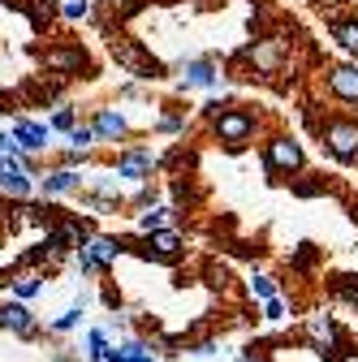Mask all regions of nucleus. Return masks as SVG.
<instances>
[{"label":"nucleus","mask_w":358,"mask_h":362,"mask_svg":"<svg viewBox=\"0 0 358 362\" xmlns=\"http://www.w3.org/2000/svg\"><path fill=\"white\" fill-rule=\"evenodd\" d=\"M212 129H216V143H225V147H242L250 134L259 129V117H255V112H246V108H225V112L212 121Z\"/></svg>","instance_id":"1"},{"label":"nucleus","mask_w":358,"mask_h":362,"mask_svg":"<svg viewBox=\"0 0 358 362\" xmlns=\"http://www.w3.org/2000/svg\"><path fill=\"white\" fill-rule=\"evenodd\" d=\"M324 143L337 160L354 164L358 160V121H328L324 125Z\"/></svg>","instance_id":"2"},{"label":"nucleus","mask_w":358,"mask_h":362,"mask_svg":"<svg viewBox=\"0 0 358 362\" xmlns=\"http://www.w3.org/2000/svg\"><path fill=\"white\" fill-rule=\"evenodd\" d=\"M263 160H267V168H272V173H298L306 156H302V143H294L289 134H277V139L267 143Z\"/></svg>","instance_id":"3"},{"label":"nucleus","mask_w":358,"mask_h":362,"mask_svg":"<svg viewBox=\"0 0 358 362\" xmlns=\"http://www.w3.org/2000/svg\"><path fill=\"white\" fill-rule=\"evenodd\" d=\"M78 250H82L86 259H91V267H96V272H104V267H112V263L121 259L125 242H117V238H86Z\"/></svg>","instance_id":"4"},{"label":"nucleus","mask_w":358,"mask_h":362,"mask_svg":"<svg viewBox=\"0 0 358 362\" xmlns=\"http://www.w3.org/2000/svg\"><path fill=\"white\" fill-rule=\"evenodd\" d=\"M306 337L316 341V349L320 354H341V332H337V324H333V315H316V320L306 324Z\"/></svg>","instance_id":"5"},{"label":"nucleus","mask_w":358,"mask_h":362,"mask_svg":"<svg viewBox=\"0 0 358 362\" xmlns=\"http://www.w3.org/2000/svg\"><path fill=\"white\" fill-rule=\"evenodd\" d=\"M112 57H117L129 74H139V78H160V74H164L151 57H143L139 48H134V43H112Z\"/></svg>","instance_id":"6"},{"label":"nucleus","mask_w":358,"mask_h":362,"mask_svg":"<svg viewBox=\"0 0 358 362\" xmlns=\"http://www.w3.org/2000/svg\"><path fill=\"white\" fill-rule=\"evenodd\" d=\"M151 164H156V156L147 147H134V151H125L117 160V177H125V181H147L151 177Z\"/></svg>","instance_id":"7"},{"label":"nucleus","mask_w":358,"mask_h":362,"mask_svg":"<svg viewBox=\"0 0 358 362\" xmlns=\"http://www.w3.org/2000/svg\"><path fill=\"white\" fill-rule=\"evenodd\" d=\"M48 125H39V121H13V147H22V151H43L48 147Z\"/></svg>","instance_id":"8"},{"label":"nucleus","mask_w":358,"mask_h":362,"mask_svg":"<svg viewBox=\"0 0 358 362\" xmlns=\"http://www.w3.org/2000/svg\"><path fill=\"white\" fill-rule=\"evenodd\" d=\"M0 332H18V337H35V320L26 302H5L0 306Z\"/></svg>","instance_id":"9"},{"label":"nucleus","mask_w":358,"mask_h":362,"mask_svg":"<svg viewBox=\"0 0 358 362\" xmlns=\"http://www.w3.org/2000/svg\"><path fill=\"white\" fill-rule=\"evenodd\" d=\"M328 90L345 104H358V65H337L328 69Z\"/></svg>","instance_id":"10"},{"label":"nucleus","mask_w":358,"mask_h":362,"mask_svg":"<svg viewBox=\"0 0 358 362\" xmlns=\"http://www.w3.org/2000/svg\"><path fill=\"white\" fill-rule=\"evenodd\" d=\"M182 250H186V238H182V233H173V229L147 238V255H156V259H177Z\"/></svg>","instance_id":"11"},{"label":"nucleus","mask_w":358,"mask_h":362,"mask_svg":"<svg viewBox=\"0 0 358 362\" xmlns=\"http://www.w3.org/2000/svg\"><path fill=\"white\" fill-rule=\"evenodd\" d=\"M91 129H96V139H112V143H117V139H125V129H129V125H125V117H121L117 108H100Z\"/></svg>","instance_id":"12"},{"label":"nucleus","mask_w":358,"mask_h":362,"mask_svg":"<svg viewBox=\"0 0 358 362\" xmlns=\"http://www.w3.org/2000/svg\"><path fill=\"white\" fill-rule=\"evenodd\" d=\"M43 65L57 69V74H74V69L86 65V52H82V48H52L48 57H43Z\"/></svg>","instance_id":"13"},{"label":"nucleus","mask_w":358,"mask_h":362,"mask_svg":"<svg viewBox=\"0 0 358 362\" xmlns=\"http://www.w3.org/2000/svg\"><path fill=\"white\" fill-rule=\"evenodd\" d=\"M69 190H78V173H74V168H57V173L43 177V194H48V199L69 194Z\"/></svg>","instance_id":"14"},{"label":"nucleus","mask_w":358,"mask_h":362,"mask_svg":"<svg viewBox=\"0 0 358 362\" xmlns=\"http://www.w3.org/2000/svg\"><path fill=\"white\" fill-rule=\"evenodd\" d=\"M182 82H186V86H216V82H220V69H216L212 61H190Z\"/></svg>","instance_id":"15"},{"label":"nucleus","mask_w":358,"mask_h":362,"mask_svg":"<svg viewBox=\"0 0 358 362\" xmlns=\"http://www.w3.org/2000/svg\"><path fill=\"white\" fill-rule=\"evenodd\" d=\"M0 190L13 194V199H26V194H30V177H26L18 164H9L5 173H0Z\"/></svg>","instance_id":"16"},{"label":"nucleus","mask_w":358,"mask_h":362,"mask_svg":"<svg viewBox=\"0 0 358 362\" xmlns=\"http://www.w3.org/2000/svg\"><path fill=\"white\" fill-rule=\"evenodd\" d=\"M168 220H173V207L160 203V207H147V211L139 216V229L151 238V233H164V229H168Z\"/></svg>","instance_id":"17"},{"label":"nucleus","mask_w":358,"mask_h":362,"mask_svg":"<svg viewBox=\"0 0 358 362\" xmlns=\"http://www.w3.org/2000/svg\"><path fill=\"white\" fill-rule=\"evenodd\" d=\"M333 293L345 298L350 306H358V276H354V272H341V276L333 281Z\"/></svg>","instance_id":"18"},{"label":"nucleus","mask_w":358,"mask_h":362,"mask_svg":"<svg viewBox=\"0 0 358 362\" xmlns=\"http://www.w3.org/2000/svg\"><path fill=\"white\" fill-rule=\"evenodd\" d=\"M39 289H43V276H35V272H22V276L13 281V293H18L22 302H26V298H35Z\"/></svg>","instance_id":"19"},{"label":"nucleus","mask_w":358,"mask_h":362,"mask_svg":"<svg viewBox=\"0 0 358 362\" xmlns=\"http://www.w3.org/2000/svg\"><path fill=\"white\" fill-rule=\"evenodd\" d=\"M333 35L341 39V48H350V52L358 57V22H337V26H333Z\"/></svg>","instance_id":"20"},{"label":"nucleus","mask_w":358,"mask_h":362,"mask_svg":"<svg viewBox=\"0 0 358 362\" xmlns=\"http://www.w3.org/2000/svg\"><path fill=\"white\" fill-rule=\"evenodd\" d=\"M250 293H255V298H263V302H277V285H272V276L255 272V276H250Z\"/></svg>","instance_id":"21"},{"label":"nucleus","mask_w":358,"mask_h":362,"mask_svg":"<svg viewBox=\"0 0 358 362\" xmlns=\"http://www.w3.org/2000/svg\"><path fill=\"white\" fill-rule=\"evenodd\" d=\"M91 143H96V129H91V125H74V134H69V151H78V156H82Z\"/></svg>","instance_id":"22"},{"label":"nucleus","mask_w":358,"mask_h":362,"mask_svg":"<svg viewBox=\"0 0 358 362\" xmlns=\"http://www.w3.org/2000/svg\"><path fill=\"white\" fill-rule=\"evenodd\" d=\"M61 13H65L69 22H86V18H91V0H65Z\"/></svg>","instance_id":"23"},{"label":"nucleus","mask_w":358,"mask_h":362,"mask_svg":"<svg viewBox=\"0 0 358 362\" xmlns=\"http://www.w3.org/2000/svg\"><path fill=\"white\" fill-rule=\"evenodd\" d=\"M108 354V345H104V332L96 328V332H86V358H91V362H100Z\"/></svg>","instance_id":"24"},{"label":"nucleus","mask_w":358,"mask_h":362,"mask_svg":"<svg viewBox=\"0 0 358 362\" xmlns=\"http://www.w3.org/2000/svg\"><path fill=\"white\" fill-rule=\"evenodd\" d=\"M48 129H65V134H74V108H65V104H61V108L52 112V121H48Z\"/></svg>","instance_id":"25"},{"label":"nucleus","mask_w":358,"mask_h":362,"mask_svg":"<svg viewBox=\"0 0 358 362\" xmlns=\"http://www.w3.org/2000/svg\"><path fill=\"white\" fill-rule=\"evenodd\" d=\"M30 18L43 26V22H52L57 18V0H35V9H30Z\"/></svg>","instance_id":"26"},{"label":"nucleus","mask_w":358,"mask_h":362,"mask_svg":"<svg viewBox=\"0 0 358 362\" xmlns=\"http://www.w3.org/2000/svg\"><path fill=\"white\" fill-rule=\"evenodd\" d=\"M147 358V345L143 341H125L121 345V362H143Z\"/></svg>","instance_id":"27"},{"label":"nucleus","mask_w":358,"mask_h":362,"mask_svg":"<svg viewBox=\"0 0 358 362\" xmlns=\"http://www.w3.org/2000/svg\"><path fill=\"white\" fill-rule=\"evenodd\" d=\"M78 324H82V306H74V310H65V315H61V320H57L52 328H57V332H69V328H78Z\"/></svg>","instance_id":"28"},{"label":"nucleus","mask_w":358,"mask_h":362,"mask_svg":"<svg viewBox=\"0 0 358 362\" xmlns=\"http://www.w3.org/2000/svg\"><path fill=\"white\" fill-rule=\"evenodd\" d=\"M160 129H164V134H177V129H186V117H177V112H173V117H160Z\"/></svg>","instance_id":"29"},{"label":"nucleus","mask_w":358,"mask_h":362,"mask_svg":"<svg viewBox=\"0 0 358 362\" xmlns=\"http://www.w3.org/2000/svg\"><path fill=\"white\" fill-rule=\"evenodd\" d=\"M263 320H272V324H281V320H285V306H281V298H277V302H267V315H263Z\"/></svg>","instance_id":"30"},{"label":"nucleus","mask_w":358,"mask_h":362,"mask_svg":"<svg viewBox=\"0 0 358 362\" xmlns=\"http://www.w3.org/2000/svg\"><path fill=\"white\" fill-rule=\"evenodd\" d=\"M316 5H320V9H341L345 0H316Z\"/></svg>","instance_id":"31"},{"label":"nucleus","mask_w":358,"mask_h":362,"mask_svg":"<svg viewBox=\"0 0 358 362\" xmlns=\"http://www.w3.org/2000/svg\"><path fill=\"white\" fill-rule=\"evenodd\" d=\"M57 362H78V358H69V354H61V358H57Z\"/></svg>","instance_id":"32"}]
</instances>
